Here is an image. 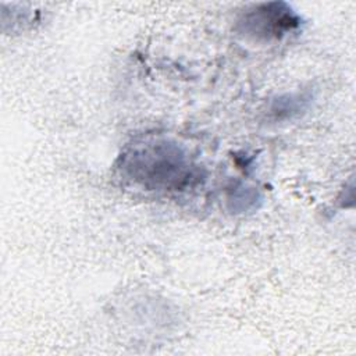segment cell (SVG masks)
Instances as JSON below:
<instances>
[{"mask_svg": "<svg viewBox=\"0 0 356 356\" xmlns=\"http://www.w3.org/2000/svg\"><path fill=\"white\" fill-rule=\"evenodd\" d=\"M121 171L152 191H184L200 177L197 168L174 143H139L121 156Z\"/></svg>", "mask_w": 356, "mask_h": 356, "instance_id": "cell-1", "label": "cell"}, {"mask_svg": "<svg viewBox=\"0 0 356 356\" xmlns=\"http://www.w3.org/2000/svg\"><path fill=\"white\" fill-rule=\"evenodd\" d=\"M300 17L284 1L253 4L235 24L238 35L253 42L280 40L300 26Z\"/></svg>", "mask_w": 356, "mask_h": 356, "instance_id": "cell-2", "label": "cell"}, {"mask_svg": "<svg viewBox=\"0 0 356 356\" xmlns=\"http://www.w3.org/2000/svg\"><path fill=\"white\" fill-rule=\"evenodd\" d=\"M312 95L309 92H292L277 96L267 107V120L278 124L300 117L309 107Z\"/></svg>", "mask_w": 356, "mask_h": 356, "instance_id": "cell-3", "label": "cell"}, {"mask_svg": "<svg viewBox=\"0 0 356 356\" xmlns=\"http://www.w3.org/2000/svg\"><path fill=\"white\" fill-rule=\"evenodd\" d=\"M261 197L254 188L243 185L242 182L232 184L227 189V203L234 213H243L256 207Z\"/></svg>", "mask_w": 356, "mask_h": 356, "instance_id": "cell-4", "label": "cell"}]
</instances>
